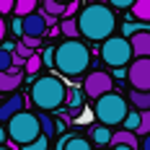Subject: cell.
<instances>
[{"instance_id": "obj_1", "label": "cell", "mask_w": 150, "mask_h": 150, "mask_svg": "<svg viewBox=\"0 0 150 150\" xmlns=\"http://www.w3.org/2000/svg\"><path fill=\"white\" fill-rule=\"evenodd\" d=\"M78 26L80 34L91 42H104L117 29V16L106 3H91L78 13Z\"/></svg>"}, {"instance_id": "obj_2", "label": "cell", "mask_w": 150, "mask_h": 150, "mask_svg": "<svg viewBox=\"0 0 150 150\" xmlns=\"http://www.w3.org/2000/svg\"><path fill=\"white\" fill-rule=\"evenodd\" d=\"M91 65V52L88 47L78 39H67L54 49V67L67 78H78L88 70Z\"/></svg>"}, {"instance_id": "obj_3", "label": "cell", "mask_w": 150, "mask_h": 150, "mask_svg": "<svg viewBox=\"0 0 150 150\" xmlns=\"http://www.w3.org/2000/svg\"><path fill=\"white\" fill-rule=\"evenodd\" d=\"M31 104L42 111H54L67 101V86L57 75H42L31 86Z\"/></svg>"}, {"instance_id": "obj_4", "label": "cell", "mask_w": 150, "mask_h": 150, "mask_svg": "<svg viewBox=\"0 0 150 150\" xmlns=\"http://www.w3.org/2000/svg\"><path fill=\"white\" fill-rule=\"evenodd\" d=\"M93 111H96V119L101 122V124H106V127L122 124V122L127 119V114H129L124 96L122 93H114V91H109L101 98H96V109Z\"/></svg>"}, {"instance_id": "obj_5", "label": "cell", "mask_w": 150, "mask_h": 150, "mask_svg": "<svg viewBox=\"0 0 150 150\" xmlns=\"http://www.w3.org/2000/svg\"><path fill=\"white\" fill-rule=\"evenodd\" d=\"M42 135V124H39V114L31 111H18L16 117L8 119V137L18 142V145H29Z\"/></svg>"}, {"instance_id": "obj_6", "label": "cell", "mask_w": 150, "mask_h": 150, "mask_svg": "<svg viewBox=\"0 0 150 150\" xmlns=\"http://www.w3.org/2000/svg\"><path fill=\"white\" fill-rule=\"evenodd\" d=\"M132 57H135V52H132L129 36H114L111 34L109 39H104V44H101V60L109 67H124Z\"/></svg>"}, {"instance_id": "obj_7", "label": "cell", "mask_w": 150, "mask_h": 150, "mask_svg": "<svg viewBox=\"0 0 150 150\" xmlns=\"http://www.w3.org/2000/svg\"><path fill=\"white\" fill-rule=\"evenodd\" d=\"M111 88H114V78L109 73H104V70H93L83 80V91H86V96H91V98H101Z\"/></svg>"}, {"instance_id": "obj_8", "label": "cell", "mask_w": 150, "mask_h": 150, "mask_svg": "<svg viewBox=\"0 0 150 150\" xmlns=\"http://www.w3.org/2000/svg\"><path fill=\"white\" fill-rule=\"evenodd\" d=\"M127 78H129L132 88H137V91H150V57H137V60L129 65Z\"/></svg>"}, {"instance_id": "obj_9", "label": "cell", "mask_w": 150, "mask_h": 150, "mask_svg": "<svg viewBox=\"0 0 150 150\" xmlns=\"http://www.w3.org/2000/svg\"><path fill=\"white\" fill-rule=\"evenodd\" d=\"M47 16L44 13H29L23 16V34H29V36H44L47 34Z\"/></svg>"}, {"instance_id": "obj_10", "label": "cell", "mask_w": 150, "mask_h": 150, "mask_svg": "<svg viewBox=\"0 0 150 150\" xmlns=\"http://www.w3.org/2000/svg\"><path fill=\"white\" fill-rule=\"evenodd\" d=\"M23 73L21 67H11V70H0V93H13L21 83H23Z\"/></svg>"}, {"instance_id": "obj_11", "label": "cell", "mask_w": 150, "mask_h": 150, "mask_svg": "<svg viewBox=\"0 0 150 150\" xmlns=\"http://www.w3.org/2000/svg\"><path fill=\"white\" fill-rule=\"evenodd\" d=\"M129 42H132V52H135V57H150V31L148 29L135 31V34L129 36Z\"/></svg>"}, {"instance_id": "obj_12", "label": "cell", "mask_w": 150, "mask_h": 150, "mask_svg": "<svg viewBox=\"0 0 150 150\" xmlns=\"http://www.w3.org/2000/svg\"><path fill=\"white\" fill-rule=\"evenodd\" d=\"M23 104H26V98H23V96H18V93L11 96L5 104L0 106V122H8L11 117H16L18 111H23Z\"/></svg>"}, {"instance_id": "obj_13", "label": "cell", "mask_w": 150, "mask_h": 150, "mask_svg": "<svg viewBox=\"0 0 150 150\" xmlns=\"http://www.w3.org/2000/svg\"><path fill=\"white\" fill-rule=\"evenodd\" d=\"M57 150H93L91 142L86 137H78V135H62L60 142H57Z\"/></svg>"}, {"instance_id": "obj_14", "label": "cell", "mask_w": 150, "mask_h": 150, "mask_svg": "<svg viewBox=\"0 0 150 150\" xmlns=\"http://www.w3.org/2000/svg\"><path fill=\"white\" fill-rule=\"evenodd\" d=\"M83 98H86V91L67 88V101H65V104L70 106V119H75V117L80 114V109H83Z\"/></svg>"}, {"instance_id": "obj_15", "label": "cell", "mask_w": 150, "mask_h": 150, "mask_svg": "<svg viewBox=\"0 0 150 150\" xmlns=\"http://www.w3.org/2000/svg\"><path fill=\"white\" fill-rule=\"evenodd\" d=\"M111 145H132L137 150V132H132V129H119V132L111 135Z\"/></svg>"}, {"instance_id": "obj_16", "label": "cell", "mask_w": 150, "mask_h": 150, "mask_svg": "<svg viewBox=\"0 0 150 150\" xmlns=\"http://www.w3.org/2000/svg\"><path fill=\"white\" fill-rule=\"evenodd\" d=\"M129 101L135 104L137 111H145V109H150V91H137V88H132Z\"/></svg>"}, {"instance_id": "obj_17", "label": "cell", "mask_w": 150, "mask_h": 150, "mask_svg": "<svg viewBox=\"0 0 150 150\" xmlns=\"http://www.w3.org/2000/svg\"><path fill=\"white\" fill-rule=\"evenodd\" d=\"M132 16H135L137 21L150 23V0H135V5H132Z\"/></svg>"}, {"instance_id": "obj_18", "label": "cell", "mask_w": 150, "mask_h": 150, "mask_svg": "<svg viewBox=\"0 0 150 150\" xmlns=\"http://www.w3.org/2000/svg\"><path fill=\"white\" fill-rule=\"evenodd\" d=\"M91 140H93L96 145H111V132H109V127H106V124L93 127V129H91Z\"/></svg>"}, {"instance_id": "obj_19", "label": "cell", "mask_w": 150, "mask_h": 150, "mask_svg": "<svg viewBox=\"0 0 150 150\" xmlns=\"http://www.w3.org/2000/svg\"><path fill=\"white\" fill-rule=\"evenodd\" d=\"M60 31L67 36V39H78V34H80V26H78V18H62L60 23Z\"/></svg>"}, {"instance_id": "obj_20", "label": "cell", "mask_w": 150, "mask_h": 150, "mask_svg": "<svg viewBox=\"0 0 150 150\" xmlns=\"http://www.w3.org/2000/svg\"><path fill=\"white\" fill-rule=\"evenodd\" d=\"M39 124H42V135H47V137H54V132H57V122L52 119L49 114H39Z\"/></svg>"}, {"instance_id": "obj_21", "label": "cell", "mask_w": 150, "mask_h": 150, "mask_svg": "<svg viewBox=\"0 0 150 150\" xmlns=\"http://www.w3.org/2000/svg\"><path fill=\"white\" fill-rule=\"evenodd\" d=\"M36 5H39V0H16L13 13H16V16H29V13L36 11Z\"/></svg>"}, {"instance_id": "obj_22", "label": "cell", "mask_w": 150, "mask_h": 150, "mask_svg": "<svg viewBox=\"0 0 150 150\" xmlns=\"http://www.w3.org/2000/svg\"><path fill=\"white\" fill-rule=\"evenodd\" d=\"M42 67H44V60H42V54H39V52H34L29 60H26V67H23V70H26V75H36Z\"/></svg>"}, {"instance_id": "obj_23", "label": "cell", "mask_w": 150, "mask_h": 150, "mask_svg": "<svg viewBox=\"0 0 150 150\" xmlns=\"http://www.w3.org/2000/svg\"><path fill=\"white\" fill-rule=\"evenodd\" d=\"M65 5L67 3H60V0H44V13H52V16H65Z\"/></svg>"}, {"instance_id": "obj_24", "label": "cell", "mask_w": 150, "mask_h": 150, "mask_svg": "<svg viewBox=\"0 0 150 150\" xmlns=\"http://www.w3.org/2000/svg\"><path fill=\"white\" fill-rule=\"evenodd\" d=\"M21 150H49V137H47V135H39L34 142L21 145Z\"/></svg>"}, {"instance_id": "obj_25", "label": "cell", "mask_w": 150, "mask_h": 150, "mask_svg": "<svg viewBox=\"0 0 150 150\" xmlns=\"http://www.w3.org/2000/svg\"><path fill=\"white\" fill-rule=\"evenodd\" d=\"M140 119H142V111H129V114H127V119L122 122V124H124V129H132V132H137Z\"/></svg>"}, {"instance_id": "obj_26", "label": "cell", "mask_w": 150, "mask_h": 150, "mask_svg": "<svg viewBox=\"0 0 150 150\" xmlns=\"http://www.w3.org/2000/svg\"><path fill=\"white\" fill-rule=\"evenodd\" d=\"M150 135V109L142 111V119H140V127H137V137Z\"/></svg>"}, {"instance_id": "obj_27", "label": "cell", "mask_w": 150, "mask_h": 150, "mask_svg": "<svg viewBox=\"0 0 150 150\" xmlns=\"http://www.w3.org/2000/svg\"><path fill=\"white\" fill-rule=\"evenodd\" d=\"M11 67H13V52L0 47V70H11Z\"/></svg>"}, {"instance_id": "obj_28", "label": "cell", "mask_w": 150, "mask_h": 150, "mask_svg": "<svg viewBox=\"0 0 150 150\" xmlns=\"http://www.w3.org/2000/svg\"><path fill=\"white\" fill-rule=\"evenodd\" d=\"M42 60H44V67H54V47H47L42 52Z\"/></svg>"}, {"instance_id": "obj_29", "label": "cell", "mask_w": 150, "mask_h": 150, "mask_svg": "<svg viewBox=\"0 0 150 150\" xmlns=\"http://www.w3.org/2000/svg\"><path fill=\"white\" fill-rule=\"evenodd\" d=\"M21 42L26 47H31V49H39V44H42V36H29V34H23L21 36Z\"/></svg>"}, {"instance_id": "obj_30", "label": "cell", "mask_w": 150, "mask_h": 150, "mask_svg": "<svg viewBox=\"0 0 150 150\" xmlns=\"http://www.w3.org/2000/svg\"><path fill=\"white\" fill-rule=\"evenodd\" d=\"M13 52H18V54H21V57H26V60H29L31 54H34V52H36V49H31V47H26L23 44V42H18V44H16V49Z\"/></svg>"}, {"instance_id": "obj_31", "label": "cell", "mask_w": 150, "mask_h": 150, "mask_svg": "<svg viewBox=\"0 0 150 150\" xmlns=\"http://www.w3.org/2000/svg\"><path fill=\"white\" fill-rule=\"evenodd\" d=\"M11 29H13L16 36H23V16H16L13 23H11Z\"/></svg>"}, {"instance_id": "obj_32", "label": "cell", "mask_w": 150, "mask_h": 150, "mask_svg": "<svg viewBox=\"0 0 150 150\" xmlns=\"http://www.w3.org/2000/svg\"><path fill=\"white\" fill-rule=\"evenodd\" d=\"M109 5H111V8L124 11V8H132V5H135V0H109Z\"/></svg>"}, {"instance_id": "obj_33", "label": "cell", "mask_w": 150, "mask_h": 150, "mask_svg": "<svg viewBox=\"0 0 150 150\" xmlns=\"http://www.w3.org/2000/svg\"><path fill=\"white\" fill-rule=\"evenodd\" d=\"M75 13H78V0H73V3L65 5V16L62 18H75Z\"/></svg>"}, {"instance_id": "obj_34", "label": "cell", "mask_w": 150, "mask_h": 150, "mask_svg": "<svg viewBox=\"0 0 150 150\" xmlns=\"http://www.w3.org/2000/svg\"><path fill=\"white\" fill-rule=\"evenodd\" d=\"M13 8H16V0H0V13H3V16L13 13Z\"/></svg>"}, {"instance_id": "obj_35", "label": "cell", "mask_w": 150, "mask_h": 150, "mask_svg": "<svg viewBox=\"0 0 150 150\" xmlns=\"http://www.w3.org/2000/svg\"><path fill=\"white\" fill-rule=\"evenodd\" d=\"M5 29H8V26H5V21H3V13H0V44L5 42Z\"/></svg>"}, {"instance_id": "obj_36", "label": "cell", "mask_w": 150, "mask_h": 150, "mask_svg": "<svg viewBox=\"0 0 150 150\" xmlns=\"http://www.w3.org/2000/svg\"><path fill=\"white\" fill-rule=\"evenodd\" d=\"M5 135H8V129H3V124H0V145H3V142L8 140V137H5Z\"/></svg>"}, {"instance_id": "obj_37", "label": "cell", "mask_w": 150, "mask_h": 150, "mask_svg": "<svg viewBox=\"0 0 150 150\" xmlns=\"http://www.w3.org/2000/svg\"><path fill=\"white\" fill-rule=\"evenodd\" d=\"M3 49H8V52H13V49H16V44H13V42H3Z\"/></svg>"}, {"instance_id": "obj_38", "label": "cell", "mask_w": 150, "mask_h": 150, "mask_svg": "<svg viewBox=\"0 0 150 150\" xmlns=\"http://www.w3.org/2000/svg\"><path fill=\"white\" fill-rule=\"evenodd\" d=\"M142 150H150V135H145V140H142Z\"/></svg>"}, {"instance_id": "obj_39", "label": "cell", "mask_w": 150, "mask_h": 150, "mask_svg": "<svg viewBox=\"0 0 150 150\" xmlns=\"http://www.w3.org/2000/svg\"><path fill=\"white\" fill-rule=\"evenodd\" d=\"M114 148H117V150H135L132 145H114Z\"/></svg>"}, {"instance_id": "obj_40", "label": "cell", "mask_w": 150, "mask_h": 150, "mask_svg": "<svg viewBox=\"0 0 150 150\" xmlns=\"http://www.w3.org/2000/svg\"><path fill=\"white\" fill-rule=\"evenodd\" d=\"M0 150H13V148H8V145H0Z\"/></svg>"}, {"instance_id": "obj_41", "label": "cell", "mask_w": 150, "mask_h": 150, "mask_svg": "<svg viewBox=\"0 0 150 150\" xmlns=\"http://www.w3.org/2000/svg\"><path fill=\"white\" fill-rule=\"evenodd\" d=\"M91 3H109V0H91Z\"/></svg>"}, {"instance_id": "obj_42", "label": "cell", "mask_w": 150, "mask_h": 150, "mask_svg": "<svg viewBox=\"0 0 150 150\" xmlns=\"http://www.w3.org/2000/svg\"><path fill=\"white\" fill-rule=\"evenodd\" d=\"M60 3H73V0H60Z\"/></svg>"}, {"instance_id": "obj_43", "label": "cell", "mask_w": 150, "mask_h": 150, "mask_svg": "<svg viewBox=\"0 0 150 150\" xmlns=\"http://www.w3.org/2000/svg\"><path fill=\"white\" fill-rule=\"evenodd\" d=\"M104 150H117V148H104Z\"/></svg>"}]
</instances>
